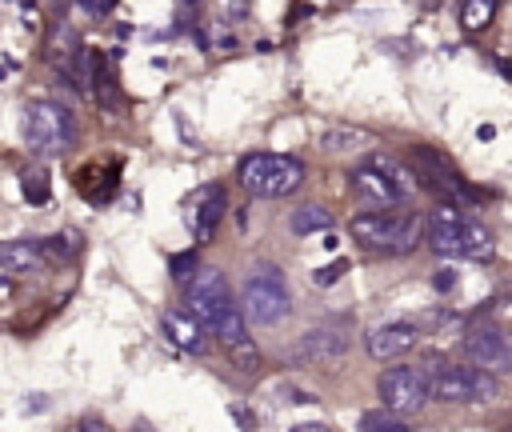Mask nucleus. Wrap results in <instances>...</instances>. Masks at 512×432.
<instances>
[{
    "mask_svg": "<svg viewBox=\"0 0 512 432\" xmlns=\"http://www.w3.org/2000/svg\"><path fill=\"white\" fill-rule=\"evenodd\" d=\"M432 396L444 404H472V400L496 396V380L464 364H436V372L428 376V400Z\"/></svg>",
    "mask_w": 512,
    "mask_h": 432,
    "instance_id": "nucleus-9",
    "label": "nucleus"
},
{
    "mask_svg": "<svg viewBox=\"0 0 512 432\" xmlns=\"http://www.w3.org/2000/svg\"><path fill=\"white\" fill-rule=\"evenodd\" d=\"M184 296H188V308H192V320L200 328H208L224 348H236L248 336L244 328V316H240V300L232 292V284L224 280V272L216 268H200L188 284H184Z\"/></svg>",
    "mask_w": 512,
    "mask_h": 432,
    "instance_id": "nucleus-1",
    "label": "nucleus"
},
{
    "mask_svg": "<svg viewBox=\"0 0 512 432\" xmlns=\"http://www.w3.org/2000/svg\"><path fill=\"white\" fill-rule=\"evenodd\" d=\"M228 412H232V420H236V424H244V428H252V412H248L244 404H232Z\"/></svg>",
    "mask_w": 512,
    "mask_h": 432,
    "instance_id": "nucleus-28",
    "label": "nucleus"
},
{
    "mask_svg": "<svg viewBox=\"0 0 512 432\" xmlns=\"http://www.w3.org/2000/svg\"><path fill=\"white\" fill-rule=\"evenodd\" d=\"M424 240L432 244V252L460 256V260H488L496 248L492 232L476 216H468L464 208H452V204H440L424 220Z\"/></svg>",
    "mask_w": 512,
    "mask_h": 432,
    "instance_id": "nucleus-2",
    "label": "nucleus"
},
{
    "mask_svg": "<svg viewBox=\"0 0 512 432\" xmlns=\"http://www.w3.org/2000/svg\"><path fill=\"white\" fill-rule=\"evenodd\" d=\"M20 192H24L28 204H48V172L28 168V172L20 176Z\"/></svg>",
    "mask_w": 512,
    "mask_h": 432,
    "instance_id": "nucleus-22",
    "label": "nucleus"
},
{
    "mask_svg": "<svg viewBox=\"0 0 512 432\" xmlns=\"http://www.w3.org/2000/svg\"><path fill=\"white\" fill-rule=\"evenodd\" d=\"M492 16H496V0H464V4H460V28H464V32L488 28Z\"/></svg>",
    "mask_w": 512,
    "mask_h": 432,
    "instance_id": "nucleus-19",
    "label": "nucleus"
},
{
    "mask_svg": "<svg viewBox=\"0 0 512 432\" xmlns=\"http://www.w3.org/2000/svg\"><path fill=\"white\" fill-rule=\"evenodd\" d=\"M236 180L244 192L276 200L304 184V160H296L288 152H252L236 164Z\"/></svg>",
    "mask_w": 512,
    "mask_h": 432,
    "instance_id": "nucleus-4",
    "label": "nucleus"
},
{
    "mask_svg": "<svg viewBox=\"0 0 512 432\" xmlns=\"http://www.w3.org/2000/svg\"><path fill=\"white\" fill-rule=\"evenodd\" d=\"M40 252H44V260H72V256L80 252V236H76V232H60V236H52Z\"/></svg>",
    "mask_w": 512,
    "mask_h": 432,
    "instance_id": "nucleus-23",
    "label": "nucleus"
},
{
    "mask_svg": "<svg viewBox=\"0 0 512 432\" xmlns=\"http://www.w3.org/2000/svg\"><path fill=\"white\" fill-rule=\"evenodd\" d=\"M416 340H420L416 324H408V320H392V324L372 328L368 340H364V348H368L372 360H400L404 352L416 348Z\"/></svg>",
    "mask_w": 512,
    "mask_h": 432,
    "instance_id": "nucleus-13",
    "label": "nucleus"
},
{
    "mask_svg": "<svg viewBox=\"0 0 512 432\" xmlns=\"http://www.w3.org/2000/svg\"><path fill=\"white\" fill-rule=\"evenodd\" d=\"M348 352V328H336V324H320V328H308L296 336V344L288 348V360L296 364H332Z\"/></svg>",
    "mask_w": 512,
    "mask_h": 432,
    "instance_id": "nucleus-12",
    "label": "nucleus"
},
{
    "mask_svg": "<svg viewBox=\"0 0 512 432\" xmlns=\"http://www.w3.org/2000/svg\"><path fill=\"white\" fill-rule=\"evenodd\" d=\"M48 408V396H28V412H44Z\"/></svg>",
    "mask_w": 512,
    "mask_h": 432,
    "instance_id": "nucleus-31",
    "label": "nucleus"
},
{
    "mask_svg": "<svg viewBox=\"0 0 512 432\" xmlns=\"http://www.w3.org/2000/svg\"><path fill=\"white\" fill-rule=\"evenodd\" d=\"M288 312H292V296L280 268H256L240 288V316L256 328H276Z\"/></svg>",
    "mask_w": 512,
    "mask_h": 432,
    "instance_id": "nucleus-6",
    "label": "nucleus"
},
{
    "mask_svg": "<svg viewBox=\"0 0 512 432\" xmlns=\"http://www.w3.org/2000/svg\"><path fill=\"white\" fill-rule=\"evenodd\" d=\"M464 356L472 368L504 372V368H512V340L496 324H476L464 332Z\"/></svg>",
    "mask_w": 512,
    "mask_h": 432,
    "instance_id": "nucleus-11",
    "label": "nucleus"
},
{
    "mask_svg": "<svg viewBox=\"0 0 512 432\" xmlns=\"http://www.w3.org/2000/svg\"><path fill=\"white\" fill-rule=\"evenodd\" d=\"M160 328H164V336H168L180 352H188V356H204V352H208V336H204V328H200L192 316H184V312H164V316H160Z\"/></svg>",
    "mask_w": 512,
    "mask_h": 432,
    "instance_id": "nucleus-15",
    "label": "nucleus"
},
{
    "mask_svg": "<svg viewBox=\"0 0 512 432\" xmlns=\"http://www.w3.org/2000/svg\"><path fill=\"white\" fill-rule=\"evenodd\" d=\"M344 272H348V260H332V264H324V268L312 272V284H316V288H328V284H336Z\"/></svg>",
    "mask_w": 512,
    "mask_h": 432,
    "instance_id": "nucleus-25",
    "label": "nucleus"
},
{
    "mask_svg": "<svg viewBox=\"0 0 512 432\" xmlns=\"http://www.w3.org/2000/svg\"><path fill=\"white\" fill-rule=\"evenodd\" d=\"M292 432H328L324 424H300V428H292Z\"/></svg>",
    "mask_w": 512,
    "mask_h": 432,
    "instance_id": "nucleus-32",
    "label": "nucleus"
},
{
    "mask_svg": "<svg viewBox=\"0 0 512 432\" xmlns=\"http://www.w3.org/2000/svg\"><path fill=\"white\" fill-rule=\"evenodd\" d=\"M492 68H496V72H500V76L512 84V60H504V56H492Z\"/></svg>",
    "mask_w": 512,
    "mask_h": 432,
    "instance_id": "nucleus-29",
    "label": "nucleus"
},
{
    "mask_svg": "<svg viewBox=\"0 0 512 432\" xmlns=\"http://www.w3.org/2000/svg\"><path fill=\"white\" fill-rule=\"evenodd\" d=\"M196 272H200V260H196V252H180V256H172V276H176L180 284H188Z\"/></svg>",
    "mask_w": 512,
    "mask_h": 432,
    "instance_id": "nucleus-24",
    "label": "nucleus"
},
{
    "mask_svg": "<svg viewBox=\"0 0 512 432\" xmlns=\"http://www.w3.org/2000/svg\"><path fill=\"white\" fill-rule=\"evenodd\" d=\"M432 284H436V292H448V288H452V284H456V272H452V268H440V272H436V280H432Z\"/></svg>",
    "mask_w": 512,
    "mask_h": 432,
    "instance_id": "nucleus-27",
    "label": "nucleus"
},
{
    "mask_svg": "<svg viewBox=\"0 0 512 432\" xmlns=\"http://www.w3.org/2000/svg\"><path fill=\"white\" fill-rule=\"evenodd\" d=\"M332 228V212L324 204H304L292 212V232L296 236H312V232H328Z\"/></svg>",
    "mask_w": 512,
    "mask_h": 432,
    "instance_id": "nucleus-18",
    "label": "nucleus"
},
{
    "mask_svg": "<svg viewBox=\"0 0 512 432\" xmlns=\"http://www.w3.org/2000/svg\"><path fill=\"white\" fill-rule=\"evenodd\" d=\"M328 152H352V148H364L368 144V132H360V128H328L324 132V140H320Z\"/></svg>",
    "mask_w": 512,
    "mask_h": 432,
    "instance_id": "nucleus-21",
    "label": "nucleus"
},
{
    "mask_svg": "<svg viewBox=\"0 0 512 432\" xmlns=\"http://www.w3.org/2000/svg\"><path fill=\"white\" fill-rule=\"evenodd\" d=\"M352 188H356V196L368 204V208H376V212H384V208H396L404 196H412V180H408V168H400L396 160H388V156H368L356 172H352Z\"/></svg>",
    "mask_w": 512,
    "mask_h": 432,
    "instance_id": "nucleus-7",
    "label": "nucleus"
},
{
    "mask_svg": "<svg viewBox=\"0 0 512 432\" xmlns=\"http://www.w3.org/2000/svg\"><path fill=\"white\" fill-rule=\"evenodd\" d=\"M80 12H84V16H112V4H104V0H84Z\"/></svg>",
    "mask_w": 512,
    "mask_h": 432,
    "instance_id": "nucleus-26",
    "label": "nucleus"
},
{
    "mask_svg": "<svg viewBox=\"0 0 512 432\" xmlns=\"http://www.w3.org/2000/svg\"><path fill=\"white\" fill-rule=\"evenodd\" d=\"M76 192L88 196L92 204H104L116 196V168L112 164H84L76 168Z\"/></svg>",
    "mask_w": 512,
    "mask_h": 432,
    "instance_id": "nucleus-16",
    "label": "nucleus"
},
{
    "mask_svg": "<svg viewBox=\"0 0 512 432\" xmlns=\"http://www.w3.org/2000/svg\"><path fill=\"white\" fill-rule=\"evenodd\" d=\"M348 232L364 244V248H376V252H412L420 240H424V216L420 212H356L348 220Z\"/></svg>",
    "mask_w": 512,
    "mask_h": 432,
    "instance_id": "nucleus-3",
    "label": "nucleus"
},
{
    "mask_svg": "<svg viewBox=\"0 0 512 432\" xmlns=\"http://www.w3.org/2000/svg\"><path fill=\"white\" fill-rule=\"evenodd\" d=\"M224 212H228V192H224L220 184H208V188L196 196L192 212H188L192 236H196V240H208V236L216 232V224H220V216H224Z\"/></svg>",
    "mask_w": 512,
    "mask_h": 432,
    "instance_id": "nucleus-14",
    "label": "nucleus"
},
{
    "mask_svg": "<svg viewBox=\"0 0 512 432\" xmlns=\"http://www.w3.org/2000/svg\"><path fill=\"white\" fill-rule=\"evenodd\" d=\"M356 432H408V424H404V416H396V412H388V408H368V412L360 416Z\"/></svg>",
    "mask_w": 512,
    "mask_h": 432,
    "instance_id": "nucleus-20",
    "label": "nucleus"
},
{
    "mask_svg": "<svg viewBox=\"0 0 512 432\" xmlns=\"http://www.w3.org/2000/svg\"><path fill=\"white\" fill-rule=\"evenodd\" d=\"M20 132H24V144L32 152L56 156L76 140V116L56 100H32V104H24Z\"/></svg>",
    "mask_w": 512,
    "mask_h": 432,
    "instance_id": "nucleus-5",
    "label": "nucleus"
},
{
    "mask_svg": "<svg viewBox=\"0 0 512 432\" xmlns=\"http://www.w3.org/2000/svg\"><path fill=\"white\" fill-rule=\"evenodd\" d=\"M76 432H108V428H104L100 420H80V424H76Z\"/></svg>",
    "mask_w": 512,
    "mask_h": 432,
    "instance_id": "nucleus-30",
    "label": "nucleus"
},
{
    "mask_svg": "<svg viewBox=\"0 0 512 432\" xmlns=\"http://www.w3.org/2000/svg\"><path fill=\"white\" fill-rule=\"evenodd\" d=\"M408 164H412V172L424 180V188H432L436 196H444L452 208H456L460 200H488V192L472 188V184L460 176V168H456L440 148L416 144V148H412V156H408Z\"/></svg>",
    "mask_w": 512,
    "mask_h": 432,
    "instance_id": "nucleus-8",
    "label": "nucleus"
},
{
    "mask_svg": "<svg viewBox=\"0 0 512 432\" xmlns=\"http://www.w3.org/2000/svg\"><path fill=\"white\" fill-rule=\"evenodd\" d=\"M380 396H384V408L396 412V416H416L424 404H428V376L424 368H412V364H396L380 376Z\"/></svg>",
    "mask_w": 512,
    "mask_h": 432,
    "instance_id": "nucleus-10",
    "label": "nucleus"
},
{
    "mask_svg": "<svg viewBox=\"0 0 512 432\" xmlns=\"http://www.w3.org/2000/svg\"><path fill=\"white\" fill-rule=\"evenodd\" d=\"M0 268H8V272L44 268V252L36 240H0Z\"/></svg>",
    "mask_w": 512,
    "mask_h": 432,
    "instance_id": "nucleus-17",
    "label": "nucleus"
}]
</instances>
